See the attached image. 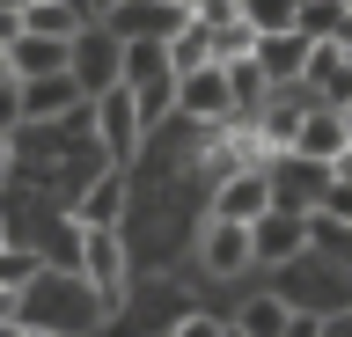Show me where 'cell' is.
I'll return each instance as SVG.
<instances>
[{
  "instance_id": "1",
  "label": "cell",
  "mask_w": 352,
  "mask_h": 337,
  "mask_svg": "<svg viewBox=\"0 0 352 337\" xmlns=\"http://www.w3.org/2000/svg\"><path fill=\"white\" fill-rule=\"evenodd\" d=\"M74 271H81L88 286H96V301L118 315V308H125V286H132V242H125V227H81V235H74Z\"/></svg>"
},
{
  "instance_id": "2",
  "label": "cell",
  "mask_w": 352,
  "mask_h": 337,
  "mask_svg": "<svg viewBox=\"0 0 352 337\" xmlns=\"http://www.w3.org/2000/svg\"><path fill=\"white\" fill-rule=\"evenodd\" d=\"M125 73H132V45L110 23H88L81 37H74V81H81L88 103L110 95V89H125Z\"/></svg>"
},
{
  "instance_id": "3",
  "label": "cell",
  "mask_w": 352,
  "mask_h": 337,
  "mask_svg": "<svg viewBox=\"0 0 352 337\" xmlns=\"http://www.w3.org/2000/svg\"><path fill=\"white\" fill-rule=\"evenodd\" d=\"M0 45H8V81H52V73H74V45H66V37L22 30V15H0Z\"/></svg>"
},
{
  "instance_id": "4",
  "label": "cell",
  "mask_w": 352,
  "mask_h": 337,
  "mask_svg": "<svg viewBox=\"0 0 352 337\" xmlns=\"http://www.w3.org/2000/svg\"><path fill=\"white\" fill-rule=\"evenodd\" d=\"M176 117H191V125H206V132L242 117V111H235V81H228V67H220V59L176 81Z\"/></svg>"
},
{
  "instance_id": "5",
  "label": "cell",
  "mask_w": 352,
  "mask_h": 337,
  "mask_svg": "<svg viewBox=\"0 0 352 337\" xmlns=\"http://www.w3.org/2000/svg\"><path fill=\"white\" fill-rule=\"evenodd\" d=\"M316 213H294V205H272L250 235H257V264H272V271H286V264H301L308 249H316Z\"/></svg>"
},
{
  "instance_id": "6",
  "label": "cell",
  "mask_w": 352,
  "mask_h": 337,
  "mask_svg": "<svg viewBox=\"0 0 352 337\" xmlns=\"http://www.w3.org/2000/svg\"><path fill=\"white\" fill-rule=\"evenodd\" d=\"M96 111V147L110 154V169H125L140 147H147V125H140V103H132V89H110L88 103Z\"/></svg>"
},
{
  "instance_id": "7",
  "label": "cell",
  "mask_w": 352,
  "mask_h": 337,
  "mask_svg": "<svg viewBox=\"0 0 352 337\" xmlns=\"http://www.w3.org/2000/svg\"><path fill=\"white\" fill-rule=\"evenodd\" d=\"M250 264H257V235L242 220H213L206 213V227H198V271L206 279H242Z\"/></svg>"
},
{
  "instance_id": "8",
  "label": "cell",
  "mask_w": 352,
  "mask_h": 337,
  "mask_svg": "<svg viewBox=\"0 0 352 337\" xmlns=\"http://www.w3.org/2000/svg\"><path fill=\"white\" fill-rule=\"evenodd\" d=\"M272 205H279V183H272V169H235V176H220V183H213V220L257 227Z\"/></svg>"
},
{
  "instance_id": "9",
  "label": "cell",
  "mask_w": 352,
  "mask_h": 337,
  "mask_svg": "<svg viewBox=\"0 0 352 337\" xmlns=\"http://www.w3.org/2000/svg\"><path fill=\"white\" fill-rule=\"evenodd\" d=\"M294 154H308V161H323V169H338V161L352 154V125H345V111L308 103V125H301V139H294Z\"/></svg>"
},
{
  "instance_id": "10",
  "label": "cell",
  "mask_w": 352,
  "mask_h": 337,
  "mask_svg": "<svg viewBox=\"0 0 352 337\" xmlns=\"http://www.w3.org/2000/svg\"><path fill=\"white\" fill-rule=\"evenodd\" d=\"M74 227H125V169H96V183L74 198Z\"/></svg>"
},
{
  "instance_id": "11",
  "label": "cell",
  "mask_w": 352,
  "mask_h": 337,
  "mask_svg": "<svg viewBox=\"0 0 352 337\" xmlns=\"http://www.w3.org/2000/svg\"><path fill=\"white\" fill-rule=\"evenodd\" d=\"M294 301H286V293H250V301H242L235 308V330H250V337H286L294 330Z\"/></svg>"
},
{
  "instance_id": "12",
  "label": "cell",
  "mask_w": 352,
  "mask_h": 337,
  "mask_svg": "<svg viewBox=\"0 0 352 337\" xmlns=\"http://www.w3.org/2000/svg\"><path fill=\"white\" fill-rule=\"evenodd\" d=\"M162 51H169L176 81H184V73H198V67H213V59H220V51H213V30L198 23V15H191V23H184V30H176V37H169V45H162Z\"/></svg>"
},
{
  "instance_id": "13",
  "label": "cell",
  "mask_w": 352,
  "mask_h": 337,
  "mask_svg": "<svg viewBox=\"0 0 352 337\" xmlns=\"http://www.w3.org/2000/svg\"><path fill=\"white\" fill-rule=\"evenodd\" d=\"M44 271H52V264H44V249H37V242H22L15 227H8V257H0V293H22V286H37Z\"/></svg>"
},
{
  "instance_id": "14",
  "label": "cell",
  "mask_w": 352,
  "mask_h": 337,
  "mask_svg": "<svg viewBox=\"0 0 352 337\" xmlns=\"http://www.w3.org/2000/svg\"><path fill=\"white\" fill-rule=\"evenodd\" d=\"M345 30H352L345 0H301V37L308 45H345Z\"/></svg>"
},
{
  "instance_id": "15",
  "label": "cell",
  "mask_w": 352,
  "mask_h": 337,
  "mask_svg": "<svg viewBox=\"0 0 352 337\" xmlns=\"http://www.w3.org/2000/svg\"><path fill=\"white\" fill-rule=\"evenodd\" d=\"M242 23L257 37H294L301 30V0H242Z\"/></svg>"
},
{
  "instance_id": "16",
  "label": "cell",
  "mask_w": 352,
  "mask_h": 337,
  "mask_svg": "<svg viewBox=\"0 0 352 337\" xmlns=\"http://www.w3.org/2000/svg\"><path fill=\"white\" fill-rule=\"evenodd\" d=\"M169 337H235V323H213V315H184Z\"/></svg>"
},
{
  "instance_id": "17",
  "label": "cell",
  "mask_w": 352,
  "mask_h": 337,
  "mask_svg": "<svg viewBox=\"0 0 352 337\" xmlns=\"http://www.w3.org/2000/svg\"><path fill=\"white\" fill-rule=\"evenodd\" d=\"M286 337H323V315H308V308H301V315H294V330H286Z\"/></svg>"
},
{
  "instance_id": "18",
  "label": "cell",
  "mask_w": 352,
  "mask_h": 337,
  "mask_svg": "<svg viewBox=\"0 0 352 337\" xmlns=\"http://www.w3.org/2000/svg\"><path fill=\"white\" fill-rule=\"evenodd\" d=\"M8 337H66V330H44V323H8Z\"/></svg>"
},
{
  "instance_id": "19",
  "label": "cell",
  "mask_w": 352,
  "mask_h": 337,
  "mask_svg": "<svg viewBox=\"0 0 352 337\" xmlns=\"http://www.w3.org/2000/svg\"><path fill=\"white\" fill-rule=\"evenodd\" d=\"M88 8H96V23H103V15H118V8H125V0H88Z\"/></svg>"
},
{
  "instance_id": "20",
  "label": "cell",
  "mask_w": 352,
  "mask_h": 337,
  "mask_svg": "<svg viewBox=\"0 0 352 337\" xmlns=\"http://www.w3.org/2000/svg\"><path fill=\"white\" fill-rule=\"evenodd\" d=\"M0 8H8V15H30V8H37V0H0Z\"/></svg>"
},
{
  "instance_id": "21",
  "label": "cell",
  "mask_w": 352,
  "mask_h": 337,
  "mask_svg": "<svg viewBox=\"0 0 352 337\" xmlns=\"http://www.w3.org/2000/svg\"><path fill=\"white\" fill-rule=\"evenodd\" d=\"M338 169H345V176H352V154H345V161H338Z\"/></svg>"
},
{
  "instance_id": "22",
  "label": "cell",
  "mask_w": 352,
  "mask_h": 337,
  "mask_svg": "<svg viewBox=\"0 0 352 337\" xmlns=\"http://www.w3.org/2000/svg\"><path fill=\"white\" fill-rule=\"evenodd\" d=\"M345 125H352V103H345Z\"/></svg>"
},
{
  "instance_id": "23",
  "label": "cell",
  "mask_w": 352,
  "mask_h": 337,
  "mask_svg": "<svg viewBox=\"0 0 352 337\" xmlns=\"http://www.w3.org/2000/svg\"><path fill=\"white\" fill-rule=\"evenodd\" d=\"M345 8H352V0H345Z\"/></svg>"
}]
</instances>
